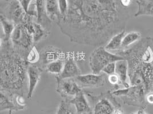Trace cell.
I'll return each instance as SVG.
<instances>
[{"label": "cell", "instance_id": "obj_22", "mask_svg": "<svg viewBox=\"0 0 153 114\" xmlns=\"http://www.w3.org/2000/svg\"><path fill=\"white\" fill-rule=\"evenodd\" d=\"M140 34L138 32L131 31L125 34L122 43V48H127L132 43L138 41L140 38Z\"/></svg>", "mask_w": 153, "mask_h": 114}, {"label": "cell", "instance_id": "obj_34", "mask_svg": "<svg viewBox=\"0 0 153 114\" xmlns=\"http://www.w3.org/2000/svg\"><path fill=\"white\" fill-rule=\"evenodd\" d=\"M13 111H12V110H9V113L8 114H13Z\"/></svg>", "mask_w": 153, "mask_h": 114}, {"label": "cell", "instance_id": "obj_30", "mask_svg": "<svg viewBox=\"0 0 153 114\" xmlns=\"http://www.w3.org/2000/svg\"><path fill=\"white\" fill-rule=\"evenodd\" d=\"M132 0H119L120 4L123 7H128L132 3Z\"/></svg>", "mask_w": 153, "mask_h": 114}, {"label": "cell", "instance_id": "obj_4", "mask_svg": "<svg viewBox=\"0 0 153 114\" xmlns=\"http://www.w3.org/2000/svg\"><path fill=\"white\" fill-rule=\"evenodd\" d=\"M123 59H125L123 57L112 54L100 46L91 53L89 58V65L92 73L100 74L106 65Z\"/></svg>", "mask_w": 153, "mask_h": 114}, {"label": "cell", "instance_id": "obj_11", "mask_svg": "<svg viewBox=\"0 0 153 114\" xmlns=\"http://www.w3.org/2000/svg\"><path fill=\"white\" fill-rule=\"evenodd\" d=\"M62 54V52L56 48H47L40 55L42 68L45 67L47 64L52 62L60 59Z\"/></svg>", "mask_w": 153, "mask_h": 114}, {"label": "cell", "instance_id": "obj_3", "mask_svg": "<svg viewBox=\"0 0 153 114\" xmlns=\"http://www.w3.org/2000/svg\"><path fill=\"white\" fill-rule=\"evenodd\" d=\"M13 50L26 59L29 51L33 47V34L25 23L16 25L10 37Z\"/></svg>", "mask_w": 153, "mask_h": 114}, {"label": "cell", "instance_id": "obj_14", "mask_svg": "<svg viewBox=\"0 0 153 114\" xmlns=\"http://www.w3.org/2000/svg\"><path fill=\"white\" fill-rule=\"evenodd\" d=\"M115 110L111 102L107 98H102L95 104L94 114H114Z\"/></svg>", "mask_w": 153, "mask_h": 114}, {"label": "cell", "instance_id": "obj_21", "mask_svg": "<svg viewBox=\"0 0 153 114\" xmlns=\"http://www.w3.org/2000/svg\"><path fill=\"white\" fill-rule=\"evenodd\" d=\"M49 34L48 32L45 28H44L42 25L37 23V22H34V33L33 39L34 42L36 43L41 41L42 39L47 37Z\"/></svg>", "mask_w": 153, "mask_h": 114}, {"label": "cell", "instance_id": "obj_36", "mask_svg": "<svg viewBox=\"0 0 153 114\" xmlns=\"http://www.w3.org/2000/svg\"><path fill=\"white\" fill-rule=\"evenodd\" d=\"M5 1H9V0H5Z\"/></svg>", "mask_w": 153, "mask_h": 114}, {"label": "cell", "instance_id": "obj_27", "mask_svg": "<svg viewBox=\"0 0 153 114\" xmlns=\"http://www.w3.org/2000/svg\"><path fill=\"white\" fill-rule=\"evenodd\" d=\"M108 81L112 85H117L120 83V79L118 75L115 73L108 76Z\"/></svg>", "mask_w": 153, "mask_h": 114}, {"label": "cell", "instance_id": "obj_7", "mask_svg": "<svg viewBox=\"0 0 153 114\" xmlns=\"http://www.w3.org/2000/svg\"><path fill=\"white\" fill-rule=\"evenodd\" d=\"M42 68L37 64H29L28 67V89L27 98L31 99L35 88L38 85L42 74Z\"/></svg>", "mask_w": 153, "mask_h": 114}, {"label": "cell", "instance_id": "obj_26", "mask_svg": "<svg viewBox=\"0 0 153 114\" xmlns=\"http://www.w3.org/2000/svg\"><path fill=\"white\" fill-rule=\"evenodd\" d=\"M115 67H116V62H111L107 65H106L102 70V72L105 74L110 75L115 72Z\"/></svg>", "mask_w": 153, "mask_h": 114}, {"label": "cell", "instance_id": "obj_35", "mask_svg": "<svg viewBox=\"0 0 153 114\" xmlns=\"http://www.w3.org/2000/svg\"><path fill=\"white\" fill-rule=\"evenodd\" d=\"M71 114H74V113H72Z\"/></svg>", "mask_w": 153, "mask_h": 114}, {"label": "cell", "instance_id": "obj_5", "mask_svg": "<svg viewBox=\"0 0 153 114\" xmlns=\"http://www.w3.org/2000/svg\"><path fill=\"white\" fill-rule=\"evenodd\" d=\"M5 11L4 14H1L13 22L16 25L24 23L33 17L27 14L17 0H10Z\"/></svg>", "mask_w": 153, "mask_h": 114}, {"label": "cell", "instance_id": "obj_2", "mask_svg": "<svg viewBox=\"0 0 153 114\" xmlns=\"http://www.w3.org/2000/svg\"><path fill=\"white\" fill-rule=\"evenodd\" d=\"M10 41L1 39L0 86L1 91L23 95L28 89V67L25 58L16 52Z\"/></svg>", "mask_w": 153, "mask_h": 114}, {"label": "cell", "instance_id": "obj_1", "mask_svg": "<svg viewBox=\"0 0 153 114\" xmlns=\"http://www.w3.org/2000/svg\"><path fill=\"white\" fill-rule=\"evenodd\" d=\"M67 14L56 24L70 41L92 46L107 42L119 20L117 0H68Z\"/></svg>", "mask_w": 153, "mask_h": 114}, {"label": "cell", "instance_id": "obj_13", "mask_svg": "<svg viewBox=\"0 0 153 114\" xmlns=\"http://www.w3.org/2000/svg\"><path fill=\"white\" fill-rule=\"evenodd\" d=\"M115 74L118 75L120 79V83L125 88L130 87L127 82L128 75V62L126 59H123L116 62Z\"/></svg>", "mask_w": 153, "mask_h": 114}, {"label": "cell", "instance_id": "obj_8", "mask_svg": "<svg viewBox=\"0 0 153 114\" xmlns=\"http://www.w3.org/2000/svg\"><path fill=\"white\" fill-rule=\"evenodd\" d=\"M78 85L84 87H101L105 85V78L103 75L88 74L80 75L75 78Z\"/></svg>", "mask_w": 153, "mask_h": 114}, {"label": "cell", "instance_id": "obj_28", "mask_svg": "<svg viewBox=\"0 0 153 114\" xmlns=\"http://www.w3.org/2000/svg\"><path fill=\"white\" fill-rule=\"evenodd\" d=\"M20 4L21 7H23L27 14H29V9L31 5L32 0H17Z\"/></svg>", "mask_w": 153, "mask_h": 114}, {"label": "cell", "instance_id": "obj_23", "mask_svg": "<svg viewBox=\"0 0 153 114\" xmlns=\"http://www.w3.org/2000/svg\"><path fill=\"white\" fill-rule=\"evenodd\" d=\"M25 59L29 64H35L40 61V54L35 46H33L29 51Z\"/></svg>", "mask_w": 153, "mask_h": 114}, {"label": "cell", "instance_id": "obj_33", "mask_svg": "<svg viewBox=\"0 0 153 114\" xmlns=\"http://www.w3.org/2000/svg\"><path fill=\"white\" fill-rule=\"evenodd\" d=\"M140 112H141V114H147L145 113V111L143 110H140Z\"/></svg>", "mask_w": 153, "mask_h": 114}, {"label": "cell", "instance_id": "obj_16", "mask_svg": "<svg viewBox=\"0 0 153 114\" xmlns=\"http://www.w3.org/2000/svg\"><path fill=\"white\" fill-rule=\"evenodd\" d=\"M0 20H1V23L2 28L3 30V33L4 34V38H1V39L3 41L6 42L10 41V37L13 32L16 25L13 22L9 20L2 14H1Z\"/></svg>", "mask_w": 153, "mask_h": 114}, {"label": "cell", "instance_id": "obj_24", "mask_svg": "<svg viewBox=\"0 0 153 114\" xmlns=\"http://www.w3.org/2000/svg\"><path fill=\"white\" fill-rule=\"evenodd\" d=\"M69 100H64L61 101L59 107L57 108L56 114H71V111L70 109Z\"/></svg>", "mask_w": 153, "mask_h": 114}, {"label": "cell", "instance_id": "obj_17", "mask_svg": "<svg viewBox=\"0 0 153 114\" xmlns=\"http://www.w3.org/2000/svg\"><path fill=\"white\" fill-rule=\"evenodd\" d=\"M14 102L11 101L9 97L6 95L2 91L0 93V111H2L4 110H12V111H19L22 110L24 107H20L17 106Z\"/></svg>", "mask_w": 153, "mask_h": 114}, {"label": "cell", "instance_id": "obj_20", "mask_svg": "<svg viewBox=\"0 0 153 114\" xmlns=\"http://www.w3.org/2000/svg\"><path fill=\"white\" fill-rule=\"evenodd\" d=\"M64 62V61L62 59H58L49 63L45 66V69L46 71L49 73L57 75H59L63 71Z\"/></svg>", "mask_w": 153, "mask_h": 114}, {"label": "cell", "instance_id": "obj_6", "mask_svg": "<svg viewBox=\"0 0 153 114\" xmlns=\"http://www.w3.org/2000/svg\"><path fill=\"white\" fill-rule=\"evenodd\" d=\"M56 91L65 99L68 98L74 97L82 90L75 79L72 78L56 79Z\"/></svg>", "mask_w": 153, "mask_h": 114}, {"label": "cell", "instance_id": "obj_10", "mask_svg": "<svg viewBox=\"0 0 153 114\" xmlns=\"http://www.w3.org/2000/svg\"><path fill=\"white\" fill-rule=\"evenodd\" d=\"M69 102L75 107L76 114H88L91 112L90 106L83 91L77 94L72 99L69 100Z\"/></svg>", "mask_w": 153, "mask_h": 114}, {"label": "cell", "instance_id": "obj_31", "mask_svg": "<svg viewBox=\"0 0 153 114\" xmlns=\"http://www.w3.org/2000/svg\"><path fill=\"white\" fill-rule=\"evenodd\" d=\"M147 101L150 104H153V94H150L147 96Z\"/></svg>", "mask_w": 153, "mask_h": 114}, {"label": "cell", "instance_id": "obj_12", "mask_svg": "<svg viewBox=\"0 0 153 114\" xmlns=\"http://www.w3.org/2000/svg\"><path fill=\"white\" fill-rule=\"evenodd\" d=\"M46 13L49 20L57 23L62 18L58 0H45Z\"/></svg>", "mask_w": 153, "mask_h": 114}, {"label": "cell", "instance_id": "obj_32", "mask_svg": "<svg viewBox=\"0 0 153 114\" xmlns=\"http://www.w3.org/2000/svg\"><path fill=\"white\" fill-rule=\"evenodd\" d=\"M114 114H123V113H122V112L120 110H115Z\"/></svg>", "mask_w": 153, "mask_h": 114}, {"label": "cell", "instance_id": "obj_9", "mask_svg": "<svg viewBox=\"0 0 153 114\" xmlns=\"http://www.w3.org/2000/svg\"><path fill=\"white\" fill-rule=\"evenodd\" d=\"M81 75V71L79 69L76 62L73 58H68L65 59L63 71L56 76V79L73 78Z\"/></svg>", "mask_w": 153, "mask_h": 114}, {"label": "cell", "instance_id": "obj_29", "mask_svg": "<svg viewBox=\"0 0 153 114\" xmlns=\"http://www.w3.org/2000/svg\"><path fill=\"white\" fill-rule=\"evenodd\" d=\"M15 103L19 106L22 107H25L26 106V103L25 99L22 95H15Z\"/></svg>", "mask_w": 153, "mask_h": 114}, {"label": "cell", "instance_id": "obj_19", "mask_svg": "<svg viewBox=\"0 0 153 114\" xmlns=\"http://www.w3.org/2000/svg\"><path fill=\"white\" fill-rule=\"evenodd\" d=\"M45 4H46L45 0H35V2H34V5H35L36 13H37L36 22L41 25L44 21V18L46 17L48 19L46 13Z\"/></svg>", "mask_w": 153, "mask_h": 114}, {"label": "cell", "instance_id": "obj_15", "mask_svg": "<svg viewBox=\"0 0 153 114\" xmlns=\"http://www.w3.org/2000/svg\"><path fill=\"white\" fill-rule=\"evenodd\" d=\"M138 9L134 16L135 17L142 15L153 16V0H137Z\"/></svg>", "mask_w": 153, "mask_h": 114}, {"label": "cell", "instance_id": "obj_18", "mask_svg": "<svg viewBox=\"0 0 153 114\" xmlns=\"http://www.w3.org/2000/svg\"><path fill=\"white\" fill-rule=\"evenodd\" d=\"M125 36V30H122L117 34L112 36L105 46V49L107 50H118L122 48V41Z\"/></svg>", "mask_w": 153, "mask_h": 114}, {"label": "cell", "instance_id": "obj_25", "mask_svg": "<svg viewBox=\"0 0 153 114\" xmlns=\"http://www.w3.org/2000/svg\"><path fill=\"white\" fill-rule=\"evenodd\" d=\"M58 2L60 13L62 14V16L64 17L67 14L68 9V0H58Z\"/></svg>", "mask_w": 153, "mask_h": 114}]
</instances>
